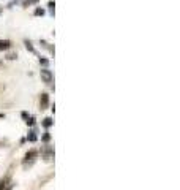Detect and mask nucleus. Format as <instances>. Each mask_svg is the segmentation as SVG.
Segmentation results:
<instances>
[{
	"label": "nucleus",
	"mask_w": 180,
	"mask_h": 190,
	"mask_svg": "<svg viewBox=\"0 0 180 190\" xmlns=\"http://www.w3.org/2000/svg\"><path fill=\"white\" fill-rule=\"evenodd\" d=\"M41 78L44 79V83H52V73L49 71V70H46V68H43L41 70Z\"/></svg>",
	"instance_id": "nucleus-1"
},
{
	"label": "nucleus",
	"mask_w": 180,
	"mask_h": 190,
	"mask_svg": "<svg viewBox=\"0 0 180 190\" xmlns=\"http://www.w3.org/2000/svg\"><path fill=\"white\" fill-rule=\"evenodd\" d=\"M49 105V97H48V93H41V98H40V106H41V110H46Z\"/></svg>",
	"instance_id": "nucleus-2"
},
{
	"label": "nucleus",
	"mask_w": 180,
	"mask_h": 190,
	"mask_svg": "<svg viewBox=\"0 0 180 190\" xmlns=\"http://www.w3.org/2000/svg\"><path fill=\"white\" fill-rule=\"evenodd\" d=\"M10 46H11V43L8 40H0V51H6Z\"/></svg>",
	"instance_id": "nucleus-3"
},
{
	"label": "nucleus",
	"mask_w": 180,
	"mask_h": 190,
	"mask_svg": "<svg viewBox=\"0 0 180 190\" xmlns=\"http://www.w3.org/2000/svg\"><path fill=\"white\" fill-rule=\"evenodd\" d=\"M33 157H36V151H30V152H27V154H25V158H24V162L33 160Z\"/></svg>",
	"instance_id": "nucleus-4"
},
{
	"label": "nucleus",
	"mask_w": 180,
	"mask_h": 190,
	"mask_svg": "<svg viewBox=\"0 0 180 190\" xmlns=\"http://www.w3.org/2000/svg\"><path fill=\"white\" fill-rule=\"evenodd\" d=\"M25 46H27V49H29L30 52H33V54H35V48L32 46V43H30V41H25Z\"/></svg>",
	"instance_id": "nucleus-5"
},
{
	"label": "nucleus",
	"mask_w": 180,
	"mask_h": 190,
	"mask_svg": "<svg viewBox=\"0 0 180 190\" xmlns=\"http://www.w3.org/2000/svg\"><path fill=\"white\" fill-rule=\"evenodd\" d=\"M43 125H44V127H51V125H52V119H49V117H48V119H44Z\"/></svg>",
	"instance_id": "nucleus-6"
},
{
	"label": "nucleus",
	"mask_w": 180,
	"mask_h": 190,
	"mask_svg": "<svg viewBox=\"0 0 180 190\" xmlns=\"http://www.w3.org/2000/svg\"><path fill=\"white\" fill-rule=\"evenodd\" d=\"M35 15H36V16H43V15H44V10L36 8V10H35Z\"/></svg>",
	"instance_id": "nucleus-7"
},
{
	"label": "nucleus",
	"mask_w": 180,
	"mask_h": 190,
	"mask_svg": "<svg viewBox=\"0 0 180 190\" xmlns=\"http://www.w3.org/2000/svg\"><path fill=\"white\" fill-rule=\"evenodd\" d=\"M38 0H25L24 2V6H27V5H32V3H36Z\"/></svg>",
	"instance_id": "nucleus-8"
},
{
	"label": "nucleus",
	"mask_w": 180,
	"mask_h": 190,
	"mask_svg": "<svg viewBox=\"0 0 180 190\" xmlns=\"http://www.w3.org/2000/svg\"><path fill=\"white\" fill-rule=\"evenodd\" d=\"M29 140H30V141H35V140H36V135H35V132H30V135H29Z\"/></svg>",
	"instance_id": "nucleus-9"
},
{
	"label": "nucleus",
	"mask_w": 180,
	"mask_h": 190,
	"mask_svg": "<svg viewBox=\"0 0 180 190\" xmlns=\"http://www.w3.org/2000/svg\"><path fill=\"white\" fill-rule=\"evenodd\" d=\"M25 122H27L29 125H33V124H35V119H33V117H30V119H27Z\"/></svg>",
	"instance_id": "nucleus-10"
},
{
	"label": "nucleus",
	"mask_w": 180,
	"mask_h": 190,
	"mask_svg": "<svg viewBox=\"0 0 180 190\" xmlns=\"http://www.w3.org/2000/svg\"><path fill=\"white\" fill-rule=\"evenodd\" d=\"M16 57H18V56H16V54H10V56H8V59H10V60H15Z\"/></svg>",
	"instance_id": "nucleus-11"
},
{
	"label": "nucleus",
	"mask_w": 180,
	"mask_h": 190,
	"mask_svg": "<svg viewBox=\"0 0 180 190\" xmlns=\"http://www.w3.org/2000/svg\"><path fill=\"white\" fill-rule=\"evenodd\" d=\"M54 6H55V5H54V2H49V8H51V11H52V13H54Z\"/></svg>",
	"instance_id": "nucleus-12"
},
{
	"label": "nucleus",
	"mask_w": 180,
	"mask_h": 190,
	"mask_svg": "<svg viewBox=\"0 0 180 190\" xmlns=\"http://www.w3.org/2000/svg\"><path fill=\"white\" fill-rule=\"evenodd\" d=\"M49 138H51V136H49V135L46 133V135H44V136H43V141H49Z\"/></svg>",
	"instance_id": "nucleus-13"
},
{
	"label": "nucleus",
	"mask_w": 180,
	"mask_h": 190,
	"mask_svg": "<svg viewBox=\"0 0 180 190\" xmlns=\"http://www.w3.org/2000/svg\"><path fill=\"white\" fill-rule=\"evenodd\" d=\"M40 63H43V65H48V60H44V59H40Z\"/></svg>",
	"instance_id": "nucleus-14"
}]
</instances>
